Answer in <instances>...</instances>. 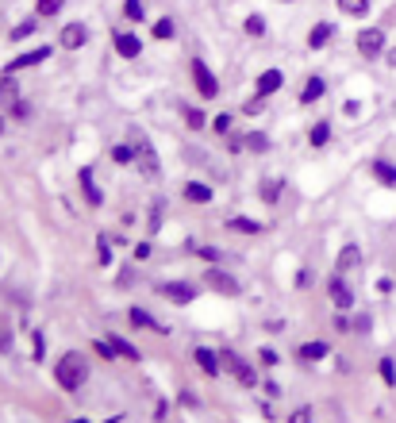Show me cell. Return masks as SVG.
<instances>
[{"mask_svg": "<svg viewBox=\"0 0 396 423\" xmlns=\"http://www.w3.org/2000/svg\"><path fill=\"white\" fill-rule=\"evenodd\" d=\"M65 8V0H35V15H43V20H51Z\"/></svg>", "mask_w": 396, "mask_h": 423, "instance_id": "obj_35", "label": "cell"}, {"mask_svg": "<svg viewBox=\"0 0 396 423\" xmlns=\"http://www.w3.org/2000/svg\"><path fill=\"white\" fill-rule=\"evenodd\" d=\"M331 39H335V23H316V27L308 31V51H324Z\"/></svg>", "mask_w": 396, "mask_h": 423, "instance_id": "obj_20", "label": "cell"}, {"mask_svg": "<svg viewBox=\"0 0 396 423\" xmlns=\"http://www.w3.org/2000/svg\"><path fill=\"white\" fill-rule=\"evenodd\" d=\"M162 219H166V200L158 197V200H151V216H146V235L151 239L162 231Z\"/></svg>", "mask_w": 396, "mask_h": 423, "instance_id": "obj_22", "label": "cell"}, {"mask_svg": "<svg viewBox=\"0 0 396 423\" xmlns=\"http://www.w3.org/2000/svg\"><path fill=\"white\" fill-rule=\"evenodd\" d=\"M12 119H31V104L27 100H15L12 104Z\"/></svg>", "mask_w": 396, "mask_h": 423, "instance_id": "obj_43", "label": "cell"}, {"mask_svg": "<svg viewBox=\"0 0 396 423\" xmlns=\"http://www.w3.org/2000/svg\"><path fill=\"white\" fill-rule=\"evenodd\" d=\"M327 297H331V304L339 308V312H350V308H354V289H350V281H346L339 270L327 278Z\"/></svg>", "mask_w": 396, "mask_h": 423, "instance_id": "obj_7", "label": "cell"}, {"mask_svg": "<svg viewBox=\"0 0 396 423\" xmlns=\"http://www.w3.org/2000/svg\"><path fill=\"white\" fill-rule=\"evenodd\" d=\"M369 174H373L377 185H385V189H396V162H389V158H373Z\"/></svg>", "mask_w": 396, "mask_h": 423, "instance_id": "obj_17", "label": "cell"}, {"mask_svg": "<svg viewBox=\"0 0 396 423\" xmlns=\"http://www.w3.org/2000/svg\"><path fill=\"white\" fill-rule=\"evenodd\" d=\"M181 116H185V124L193 127V131H200V127L208 124V116H204L200 108H189V104H185V108H181Z\"/></svg>", "mask_w": 396, "mask_h": 423, "instance_id": "obj_36", "label": "cell"}, {"mask_svg": "<svg viewBox=\"0 0 396 423\" xmlns=\"http://www.w3.org/2000/svg\"><path fill=\"white\" fill-rule=\"evenodd\" d=\"M377 373H381L385 389H396V362H392L389 354H381V358H377Z\"/></svg>", "mask_w": 396, "mask_h": 423, "instance_id": "obj_29", "label": "cell"}, {"mask_svg": "<svg viewBox=\"0 0 396 423\" xmlns=\"http://www.w3.org/2000/svg\"><path fill=\"white\" fill-rule=\"evenodd\" d=\"M93 351H96V354H101V358H104V362H115V358H120V354H115V346L108 343V339H104V343H101V339H96V343H93Z\"/></svg>", "mask_w": 396, "mask_h": 423, "instance_id": "obj_41", "label": "cell"}, {"mask_svg": "<svg viewBox=\"0 0 396 423\" xmlns=\"http://www.w3.org/2000/svg\"><path fill=\"white\" fill-rule=\"evenodd\" d=\"M262 104H266V100H262V96H250V100L243 104V112H246V116H258V112H266V108H262Z\"/></svg>", "mask_w": 396, "mask_h": 423, "instance_id": "obj_44", "label": "cell"}, {"mask_svg": "<svg viewBox=\"0 0 396 423\" xmlns=\"http://www.w3.org/2000/svg\"><path fill=\"white\" fill-rule=\"evenodd\" d=\"M54 381L65 389V393H77L81 385L89 381V358L81 351H65L54 365Z\"/></svg>", "mask_w": 396, "mask_h": 423, "instance_id": "obj_2", "label": "cell"}, {"mask_svg": "<svg viewBox=\"0 0 396 423\" xmlns=\"http://www.w3.org/2000/svg\"><path fill=\"white\" fill-rule=\"evenodd\" d=\"M31 358H35V362H43V358H46V335H43V331L31 335Z\"/></svg>", "mask_w": 396, "mask_h": 423, "instance_id": "obj_40", "label": "cell"}, {"mask_svg": "<svg viewBox=\"0 0 396 423\" xmlns=\"http://www.w3.org/2000/svg\"><path fill=\"white\" fill-rule=\"evenodd\" d=\"M96 258H101V266H112V239H108V235L96 239Z\"/></svg>", "mask_w": 396, "mask_h": 423, "instance_id": "obj_39", "label": "cell"}, {"mask_svg": "<svg viewBox=\"0 0 396 423\" xmlns=\"http://www.w3.org/2000/svg\"><path fill=\"white\" fill-rule=\"evenodd\" d=\"M362 266V250H358V242H346V247L339 250V262H335V270L346 273V270H358Z\"/></svg>", "mask_w": 396, "mask_h": 423, "instance_id": "obj_21", "label": "cell"}, {"mask_svg": "<svg viewBox=\"0 0 396 423\" xmlns=\"http://www.w3.org/2000/svg\"><path fill=\"white\" fill-rule=\"evenodd\" d=\"M108 343L115 346V354H120V358H131V362H139V358H143V354H139V346L127 343L123 335H108Z\"/></svg>", "mask_w": 396, "mask_h": 423, "instance_id": "obj_28", "label": "cell"}, {"mask_svg": "<svg viewBox=\"0 0 396 423\" xmlns=\"http://www.w3.org/2000/svg\"><path fill=\"white\" fill-rule=\"evenodd\" d=\"M285 89V73L281 70H262L258 73V85H254V96H262V100H266V96H274V93H281Z\"/></svg>", "mask_w": 396, "mask_h": 423, "instance_id": "obj_11", "label": "cell"}, {"mask_svg": "<svg viewBox=\"0 0 396 423\" xmlns=\"http://www.w3.org/2000/svg\"><path fill=\"white\" fill-rule=\"evenodd\" d=\"M281 4H296V0H281Z\"/></svg>", "mask_w": 396, "mask_h": 423, "instance_id": "obj_58", "label": "cell"}, {"mask_svg": "<svg viewBox=\"0 0 396 423\" xmlns=\"http://www.w3.org/2000/svg\"><path fill=\"white\" fill-rule=\"evenodd\" d=\"M339 4L343 15H350V20H362V15H369V0H335Z\"/></svg>", "mask_w": 396, "mask_h": 423, "instance_id": "obj_26", "label": "cell"}, {"mask_svg": "<svg viewBox=\"0 0 396 423\" xmlns=\"http://www.w3.org/2000/svg\"><path fill=\"white\" fill-rule=\"evenodd\" d=\"M354 46H358V54L366 62H377L389 51V35H385V27H362L358 39H354Z\"/></svg>", "mask_w": 396, "mask_h": 423, "instance_id": "obj_4", "label": "cell"}, {"mask_svg": "<svg viewBox=\"0 0 396 423\" xmlns=\"http://www.w3.org/2000/svg\"><path fill=\"white\" fill-rule=\"evenodd\" d=\"M151 35L158 39V43H162V39H173V35H177V23H173L170 15H162V20H158V23H154V27H151Z\"/></svg>", "mask_w": 396, "mask_h": 423, "instance_id": "obj_33", "label": "cell"}, {"mask_svg": "<svg viewBox=\"0 0 396 423\" xmlns=\"http://www.w3.org/2000/svg\"><path fill=\"white\" fill-rule=\"evenodd\" d=\"M327 354H331V346H327L324 339H316V343H300V346H296V358H300V362H324Z\"/></svg>", "mask_w": 396, "mask_h": 423, "instance_id": "obj_19", "label": "cell"}, {"mask_svg": "<svg viewBox=\"0 0 396 423\" xmlns=\"http://www.w3.org/2000/svg\"><path fill=\"white\" fill-rule=\"evenodd\" d=\"M177 401H181V404H185V408H196V404H200V401H196V396H193V393H181V396H177Z\"/></svg>", "mask_w": 396, "mask_h": 423, "instance_id": "obj_52", "label": "cell"}, {"mask_svg": "<svg viewBox=\"0 0 396 423\" xmlns=\"http://www.w3.org/2000/svg\"><path fill=\"white\" fill-rule=\"evenodd\" d=\"M112 43H115V54H120V58H139V54H143V39L127 35V31H115Z\"/></svg>", "mask_w": 396, "mask_h": 423, "instance_id": "obj_16", "label": "cell"}, {"mask_svg": "<svg viewBox=\"0 0 396 423\" xmlns=\"http://www.w3.org/2000/svg\"><path fill=\"white\" fill-rule=\"evenodd\" d=\"M377 292H381V297H389V292H392V278H377Z\"/></svg>", "mask_w": 396, "mask_h": 423, "instance_id": "obj_50", "label": "cell"}, {"mask_svg": "<svg viewBox=\"0 0 396 423\" xmlns=\"http://www.w3.org/2000/svg\"><path fill=\"white\" fill-rule=\"evenodd\" d=\"M185 250H193L196 258H204V262H224V254H219L216 247H200V242H193V239L185 242Z\"/></svg>", "mask_w": 396, "mask_h": 423, "instance_id": "obj_32", "label": "cell"}, {"mask_svg": "<svg viewBox=\"0 0 396 423\" xmlns=\"http://www.w3.org/2000/svg\"><path fill=\"white\" fill-rule=\"evenodd\" d=\"M243 143H246V150H254V154H266L269 146H274L266 131H250V135H243Z\"/></svg>", "mask_w": 396, "mask_h": 423, "instance_id": "obj_30", "label": "cell"}, {"mask_svg": "<svg viewBox=\"0 0 396 423\" xmlns=\"http://www.w3.org/2000/svg\"><path fill=\"white\" fill-rule=\"evenodd\" d=\"M39 20H43V15H27L23 23H15V27H12V43H23V39L35 35V31H39Z\"/></svg>", "mask_w": 396, "mask_h": 423, "instance_id": "obj_25", "label": "cell"}, {"mask_svg": "<svg viewBox=\"0 0 396 423\" xmlns=\"http://www.w3.org/2000/svg\"><path fill=\"white\" fill-rule=\"evenodd\" d=\"M51 54H54V46H35V51H23V54H15V58L8 62L4 73H20V70H31V66H43Z\"/></svg>", "mask_w": 396, "mask_h": 423, "instance_id": "obj_9", "label": "cell"}, {"mask_svg": "<svg viewBox=\"0 0 396 423\" xmlns=\"http://www.w3.org/2000/svg\"><path fill=\"white\" fill-rule=\"evenodd\" d=\"M324 93H327V81L319 77V73H312V77L304 81V89H300V104H304V108H308V104L324 100Z\"/></svg>", "mask_w": 396, "mask_h": 423, "instance_id": "obj_18", "label": "cell"}, {"mask_svg": "<svg viewBox=\"0 0 396 423\" xmlns=\"http://www.w3.org/2000/svg\"><path fill=\"white\" fill-rule=\"evenodd\" d=\"M281 193H285V177H269V181H262V200H266V204H277Z\"/></svg>", "mask_w": 396, "mask_h": 423, "instance_id": "obj_27", "label": "cell"}, {"mask_svg": "<svg viewBox=\"0 0 396 423\" xmlns=\"http://www.w3.org/2000/svg\"><path fill=\"white\" fill-rule=\"evenodd\" d=\"M127 143H131V150H135L139 177H143V181H158V177H162V162H158V150H154V143L146 139L143 127H131V131H127Z\"/></svg>", "mask_w": 396, "mask_h": 423, "instance_id": "obj_1", "label": "cell"}, {"mask_svg": "<svg viewBox=\"0 0 396 423\" xmlns=\"http://www.w3.org/2000/svg\"><path fill=\"white\" fill-rule=\"evenodd\" d=\"M112 162H115V166H135V150H131V143L112 146Z\"/></svg>", "mask_w": 396, "mask_h": 423, "instance_id": "obj_34", "label": "cell"}, {"mask_svg": "<svg viewBox=\"0 0 396 423\" xmlns=\"http://www.w3.org/2000/svg\"><path fill=\"white\" fill-rule=\"evenodd\" d=\"M288 423H312V408H308V404H304V408H296Z\"/></svg>", "mask_w": 396, "mask_h": 423, "instance_id": "obj_46", "label": "cell"}, {"mask_svg": "<svg viewBox=\"0 0 396 423\" xmlns=\"http://www.w3.org/2000/svg\"><path fill=\"white\" fill-rule=\"evenodd\" d=\"M266 331H269V335H277V331H285V320H269V323H266Z\"/></svg>", "mask_w": 396, "mask_h": 423, "instance_id": "obj_53", "label": "cell"}, {"mask_svg": "<svg viewBox=\"0 0 396 423\" xmlns=\"http://www.w3.org/2000/svg\"><path fill=\"white\" fill-rule=\"evenodd\" d=\"M70 423H89V419H70Z\"/></svg>", "mask_w": 396, "mask_h": 423, "instance_id": "obj_57", "label": "cell"}, {"mask_svg": "<svg viewBox=\"0 0 396 423\" xmlns=\"http://www.w3.org/2000/svg\"><path fill=\"white\" fill-rule=\"evenodd\" d=\"M181 197H185L189 204H212L216 193H212V185H204V181H185L181 185Z\"/></svg>", "mask_w": 396, "mask_h": 423, "instance_id": "obj_15", "label": "cell"}, {"mask_svg": "<svg viewBox=\"0 0 396 423\" xmlns=\"http://www.w3.org/2000/svg\"><path fill=\"white\" fill-rule=\"evenodd\" d=\"M385 62H389V66L396 70V46H389V51H385Z\"/></svg>", "mask_w": 396, "mask_h": 423, "instance_id": "obj_54", "label": "cell"}, {"mask_svg": "<svg viewBox=\"0 0 396 423\" xmlns=\"http://www.w3.org/2000/svg\"><path fill=\"white\" fill-rule=\"evenodd\" d=\"M170 416V401H158L154 404V419H166Z\"/></svg>", "mask_w": 396, "mask_h": 423, "instance_id": "obj_49", "label": "cell"}, {"mask_svg": "<svg viewBox=\"0 0 396 423\" xmlns=\"http://www.w3.org/2000/svg\"><path fill=\"white\" fill-rule=\"evenodd\" d=\"M0 135H4V116H0Z\"/></svg>", "mask_w": 396, "mask_h": 423, "instance_id": "obj_55", "label": "cell"}, {"mask_svg": "<svg viewBox=\"0 0 396 423\" xmlns=\"http://www.w3.org/2000/svg\"><path fill=\"white\" fill-rule=\"evenodd\" d=\"M120 419H123V416H112V419H108V423H120Z\"/></svg>", "mask_w": 396, "mask_h": 423, "instance_id": "obj_56", "label": "cell"}, {"mask_svg": "<svg viewBox=\"0 0 396 423\" xmlns=\"http://www.w3.org/2000/svg\"><path fill=\"white\" fill-rule=\"evenodd\" d=\"M219 362H224V373H231V377H235L243 389H254V385H258V373H254V365L246 362L238 351L224 346V351H219Z\"/></svg>", "mask_w": 396, "mask_h": 423, "instance_id": "obj_3", "label": "cell"}, {"mask_svg": "<svg viewBox=\"0 0 396 423\" xmlns=\"http://www.w3.org/2000/svg\"><path fill=\"white\" fill-rule=\"evenodd\" d=\"M204 285H208V289H216L219 297H227V300L243 297V289H238V281L231 278V273H224V270H219V266H212V270L204 273Z\"/></svg>", "mask_w": 396, "mask_h": 423, "instance_id": "obj_8", "label": "cell"}, {"mask_svg": "<svg viewBox=\"0 0 396 423\" xmlns=\"http://www.w3.org/2000/svg\"><path fill=\"white\" fill-rule=\"evenodd\" d=\"M193 362L200 365L208 377H219V370H224V362H219V351H212V346H193Z\"/></svg>", "mask_w": 396, "mask_h": 423, "instance_id": "obj_14", "label": "cell"}, {"mask_svg": "<svg viewBox=\"0 0 396 423\" xmlns=\"http://www.w3.org/2000/svg\"><path fill=\"white\" fill-rule=\"evenodd\" d=\"M350 327H354V323H350V315H346V312L335 315V331H350Z\"/></svg>", "mask_w": 396, "mask_h": 423, "instance_id": "obj_48", "label": "cell"}, {"mask_svg": "<svg viewBox=\"0 0 396 423\" xmlns=\"http://www.w3.org/2000/svg\"><path fill=\"white\" fill-rule=\"evenodd\" d=\"M85 43H89V27H85V23H65L62 35H58V46H65V51H81Z\"/></svg>", "mask_w": 396, "mask_h": 423, "instance_id": "obj_12", "label": "cell"}, {"mask_svg": "<svg viewBox=\"0 0 396 423\" xmlns=\"http://www.w3.org/2000/svg\"><path fill=\"white\" fill-rule=\"evenodd\" d=\"M189 73H193V85H196V93H200L204 100H216V96H219V81H216V73L208 70V62L193 58V62H189Z\"/></svg>", "mask_w": 396, "mask_h": 423, "instance_id": "obj_6", "label": "cell"}, {"mask_svg": "<svg viewBox=\"0 0 396 423\" xmlns=\"http://www.w3.org/2000/svg\"><path fill=\"white\" fill-rule=\"evenodd\" d=\"M158 297L170 300V304H177V308H189L200 292H196L193 281H158Z\"/></svg>", "mask_w": 396, "mask_h": 423, "instance_id": "obj_5", "label": "cell"}, {"mask_svg": "<svg viewBox=\"0 0 396 423\" xmlns=\"http://www.w3.org/2000/svg\"><path fill=\"white\" fill-rule=\"evenodd\" d=\"M15 100H20V81H15V73H4V77H0V104L12 108Z\"/></svg>", "mask_w": 396, "mask_h": 423, "instance_id": "obj_23", "label": "cell"}, {"mask_svg": "<svg viewBox=\"0 0 396 423\" xmlns=\"http://www.w3.org/2000/svg\"><path fill=\"white\" fill-rule=\"evenodd\" d=\"M123 20L143 23V20H146V15H143V0H123Z\"/></svg>", "mask_w": 396, "mask_h": 423, "instance_id": "obj_37", "label": "cell"}, {"mask_svg": "<svg viewBox=\"0 0 396 423\" xmlns=\"http://www.w3.org/2000/svg\"><path fill=\"white\" fill-rule=\"evenodd\" d=\"M308 143H312V146H327V143H331V124H327V119H319V124L308 131Z\"/></svg>", "mask_w": 396, "mask_h": 423, "instance_id": "obj_31", "label": "cell"}, {"mask_svg": "<svg viewBox=\"0 0 396 423\" xmlns=\"http://www.w3.org/2000/svg\"><path fill=\"white\" fill-rule=\"evenodd\" d=\"M343 116H362V100H343Z\"/></svg>", "mask_w": 396, "mask_h": 423, "instance_id": "obj_47", "label": "cell"}, {"mask_svg": "<svg viewBox=\"0 0 396 423\" xmlns=\"http://www.w3.org/2000/svg\"><path fill=\"white\" fill-rule=\"evenodd\" d=\"M243 31H246V35H254V39H258V35H266V20H262L258 12H254V15H246V20H243Z\"/></svg>", "mask_w": 396, "mask_h": 423, "instance_id": "obj_38", "label": "cell"}, {"mask_svg": "<svg viewBox=\"0 0 396 423\" xmlns=\"http://www.w3.org/2000/svg\"><path fill=\"white\" fill-rule=\"evenodd\" d=\"M135 258H139V262H146V258H151V242H139V247H135Z\"/></svg>", "mask_w": 396, "mask_h": 423, "instance_id": "obj_51", "label": "cell"}, {"mask_svg": "<svg viewBox=\"0 0 396 423\" xmlns=\"http://www.w3.org/2000/svg\"><path fill=\"white\" fill-rule=\"evenodd\" d=\"M258 358H262V365H277V362H281V354H277L274 346H262Z\"/></svg>", "mask_w": 396, "mask_h": 423, "instance_id": "obj_42", "label": "cell"}, {"mask_svg": "<svg viewBox=\"0 0 396 423\" xmlns=\"http://www.w3.org/2000/svg\"><path fill=\"white\" fill-rule=\"evenodd\" d=\"M212 127H216V135H227L231 131V116H216V119H212Z\"/></svg>", "mask_w": 396, "mask_h": 423, "instance_id": "obj_45", "label": "cell"}, {"mask_svg": "<svg viewBox=\"0 0 396 423\" xmlns=\"http://www.w3.org/2000/svg\"><path fill=\"white\" fill-rule=\"evenodd\" d=\"M77 185H81V193H85V204L89 208H101L104 204V193H101V185H96V177H93V166H81L77 169Z\"/></svg>", "mask_w": 396, "mask_h": 423, "instance_id": "obj_10", "label": "cell"}, {"mask_svg": "<svg viewBox=\"0 0 396 423\" xmlns=\"http://www.w3.org/2000/svg\"><path fill=\"white\" fill-rule=\"evenodd\" d=\"M127 320H131V327L158 331V335H166V331H170V323H158L151 312H146V308H139V304H131V308H127Z\"/></svg>", "mask_w": 396, "mask_h": 423, "instance_id": "obj_13", "label": "cell"}, {"mask_svg": "<svg viewBox=\"0 0 396 423\" xmlns=\"http://www.w3.org/2000/svg\"><path fill=\"white\" fill-rule=\"evenodd\" d=\"M224 227H227V231H235V235H262V223H258V219H246V216H231Z\"/></svg>", "mask_w": 396, "mask_h": 423, "instance_id": "obj_24", "label": "cell"}]
</instances>
